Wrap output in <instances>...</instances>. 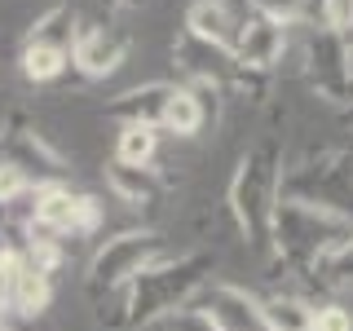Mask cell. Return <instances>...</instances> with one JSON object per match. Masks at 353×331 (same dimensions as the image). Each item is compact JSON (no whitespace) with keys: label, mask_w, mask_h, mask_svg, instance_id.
Listing matches in <instances>:
<instances>
[{"label":"cell","mask_w":353,"mask_h":331,"mask_svg":"<svg viewBox=\"0 0 353 331\" xmlns=\"http://www.w3.org/2000/svg\"><path fill=\"white\" fill-rule=\"evenodd\" d=\"M212 283V257L208 252H181V257H159L141 274L119 287L115 309L102 314V327L110 331H132L150 323H168L172 314H181L185 305H194L203 296V287Z\"/></svg>","instance_id":"6da1fadb"},{"label":"cell","mask_w":353,"mask_h":331,"mask_svg":"<svg viewBox=\"0 0 353 331\" xmlns=\"http://www.w3.org/2000/svg\"><path fill=\"white\" fill-rule=\"evenodd\" d=\"M349 234H353V212L345 203L314 199V194H292V199H279V208H274L270 248L279 252V261L287 270L314 274V265Z\"/></svg>","instance_id":"7a4b0ae2"},{"label":"cell","mask_w":353,"mask_h":331,"mask_svg":"<svg viewBox=\"0 0 353 331\" xmlns=\"http://www.w3.org/2000/svg\"><path fill=\"white\" fill-rule=\"evenodd\" d=\"M283 199V146L279 137L256 141L230 177V212H234L248 248H270L274 208Z\"/></svg>","instance_id":"3957f363"},{"label":"cell","mask_w":353,"mask_h":331,"mask_svg":"<svg viewBox=\"0 0 353 331\" xmlns=\"http://www.w3.org/2000/svg\"><path fill=\"white\" fill-rule=\"evenodd\" d=\"M159 257H168L159 230H150V225L124 230V234L106 239L102 248L93 252V261H88V287H93V292H119L132 274H141Z\"/></svg>","instance_id":"277c9868"},{"label":"cell","mask_w":353,"mask_h":331,"mask_svg":"<svg viewBox=\"0 0 353 331\" xmlns=\"http://www.w3.org/2000/svg\"><path fill=\"white\" fill-rule=\"evenodd\" d=\"M102 225V203L93 194L66 190L62 181L53 185H31V225L36 234L49 239H71V234H93Z\"/></svg>","instance_id":"5b68a950"},{"label":"cell","mask_w":353,"mask_h":331,"mask_svg":"<svg viewBox=\"0 0 353 331\" xmlns=\"http://www.w3.org/2000/svg\"><path fill=\"white\" fill-rule=\"evenodd\" d=\"M0 150H5V163H14L31 185H53L66 177V159L22 110H9V119L0 124Z\"/></svg>","instance_id":"8992f818"},{"label":"cell","mask_w":353,"mask_h":331,"mask_svg":"<svg viewBox=\"0 0 353 331\" xmlns=\"http://www.w3.org/2000/svg\"><path fill=\"white\" fill-rule=\"evenodd\" d=\"M305 71L314 88L331 102H349L353 97V49H349V36L331 27H314V36L305 44Z\"/></svg>","instance_id":"52a82bcc"},{"label":"cell","mask_w":353,"mask_h":331,"mask_svg":"<svg viewBox=\"0 0 353 331\" xmlns=\"http://www.w3.org/2000/svg\"><path fill=\"white\" fill-rule=\"evenodd\" d=\"M128 31L124 27H110V22H80L75 31V44H71V62L80 66V75L88 80H106L115 75L128 58Z\"/></svg>","instance_id":"ba28073f"},{"label":"cell","mask_w":353,"mask_h":331,"mask_svg":"<svg viewBox=\"0 0 353 331\" xmlns=\"http://www.w3.org/2000/svg\"><path fill=\"white\" fill-rule=\"evenodd\" d=\"M287 49V27L274 18H243L239 22V36H234V49H230V58H234V66H243V71H270L274 62L283 58Z\"/></svg>","instance_id":"9c48e42d"},{"label":"cell","mask_w":353,"mask_h":331,"mask_svg":"<svg viewBox=\"0 0 353 331\" xmlns=\"http://www.w3.org/2000/svg\"><path fill=\"white\" fill-rule=\"evenodd\" d=\"M194 305L208 309L225 331H270L265 318H261V296L243 292V287H234V283H208Z\"/></svg>","instance_id":"30bf717a"},{"label":"cell","mask_w":353,"mask_h":331,"mask_svg":"<svg viewBox=\"0 0 353 331\" xmlns=\"http://www.w3.org/2000/svg\"><path fill=\"white\" fill-rule=\"evenodd\" d=\"M185 31H190L194 40L230 53L234 49V36H239V18L225 0H194V5L185 9Z\"/></svg>","instance_id":"8fae6325"},{"label":"cell","mask_w":353,"mask_h":331,"mask_svg":"<svg viewBox=\"0 0 353 331\" xmlns=\"http://www.w3.org/2000/svg\"><path fill=\"white\" fill-rule=\"evenodd\" d=\"M106 185H110L115 199H124V203H132V208L154 203V199L168 190V181L159 177L154 163H119V159L106 163Z\"/></svg>","instance_id":"7c38bea8"},{"label":"cell","mask_w":353,"mask_h":331,"mask_svg":"<svg viewBox=\"0 0 353 331\" xmlns=\"http://www.w3.org/2000/svg\"><path fill=\"white\" fill-rule=\"evenodd\" d=\"M172 93H176V84H168V80L137 84V88H128V93H119L115 102H110V115H115L119 124H154L159 128L163 106H168Z\"/></svg>","instance_id":"4fadbf2b"},{"label":"cell","mask_w":353,"mask_h":331,"mask_svg":"<svg viewBox=\"0 0 353 331\" xmlns=\"http://www.w3.org/2000/svg\"><path fill=\"white\" fill-rule=\"evenodd\" d=\"M172 58L181 62V71L194 80V88H221V62H234L230 53H221V49H212V44L194 40L190 31L172 44Z\"/></svg>","instance_id":"5bb4252c"},{"label":"cell","mask_w":353,"mask_h":331,"mask_svg":"<svg viewBox=\"0 0 353 331\" xmlns=\"http://www.w3.org/2000/svg\"><path fill=\"white\" fill-rule=\"evenodd\" d=\"M22 252V248H18ZM53 305V274H44L36 270L31 261H22L18 265V274H14V292H9V309H14L18 318H40L44 309Z\"/></svg>","instance_id":"9a60e30c"},{"label":"cell","mask_w":353,"mask_h":331,"mask_svg":"<svg viewBox=\"0 0 353 331\" xmlns=\"http://www.w3.org/2000/svg\"><path fill=\"white\" fill-rule=\"evenodd\" d=\"M261 318L270 331H314V305L292 292L261 296Z\"/></svg>","instance_id":"2e32d148"},{"label":"cell","mask_w":353,"mask_h":331,"mask_svg":"<svg viewBox=\"0 0 353 331\" xmlns=\"http://www.w3.org/2000/svg\"><path fill=\"white\" fill-rule=\"evenodd\" d=\"M75 31H80V18H75V9H71V5H53V9H44V14L31 22L27 44H49V49L71 53Z\"/></svg>","instance_id":"e0dca14e"},{"label":"cell","mask_w":353,"mask_h":331,"mask_svg":"<svg viewBox=\"0 0 353 331\" xmlns=\"http://www.w3.org/2000/svg\"><path fill=\"white\" fill-rule=\"evenodd\" d=\"M203 119H208V110H203L194 88H176V93L168 97V106H163L159 128L172 132V137H194V132L203 128Z\"/></svg>","instance_id":"ac0fdd59"},{"label":"cell","mask_w":353,"mask_h":331,"mask_svg":"<svg viewBox=\"0 0 353 331\" xmlns=\"http://www.w3.org/2000/svg\"><path fill=\"white\" fill-rule=\"evenodd\" d=\"M159 150V128L154 124H124L115 137V159L119 163H154Z\"/></svg>","instance_id":"d6986e66"},{"label":"cell","mask_w":353,"mask_h":331,"mask_svg":"<svg viewBox=\"0 0 353 331\" xmlns=\"http://www.w3.org/2000/svg\"><path fill=\"white\" fill-rule=\"evenodd\" d=\"M314 279L323 287H331V292H353V234L345 243H336V248L314 265Z\"/></svg>","instance_id":"ffe728a7"},{"label":"cell","mask_w":353,"mask_h":331,"mask_svg":"<svg viewBox=\"0 0 353 331\" xmlns=\"http://www.w3.org/2000/svg\"><path fill=\"white\" fill-rule=\"evenodd\" d=\"M22 75H27L31 84H49L58 80V75L66 71V62H71V53L62 49H49V44H22Z\"/></svg>","instance_id":"44dd1931"},{"label":"cell","mask_w":353,"mask_h":331,"mask_svg":"<svg viewBox=\"0 0 353 331\" xmlns=\"http://www.w3.org/2000/svg\"><path fill=\"white\" fill-rule=\"evenodd\" d=\"M248 5L256 9L261 18H274V22H283V27H292V22H305L314 14L318 0H248Z\"/></svg>","instance_id":"7402d4cb"},{"label":"cell","mask_w":353,"mask_h":331,"mask_svg":"<svg viewBox=\"0 0 353 331\" xmlns=\"http://www.w3.org/2000/svg\"><path fill=\"white\" fill-rule=\"evenodd\" d=\"M163 327H168V331H225L212 314H208V309H199V305H185L181 314H172Z\"/></svg>","instance_id":"603a6c76"},{"label":"cell","mask_w":353,"mask_h":331,"mask_svg":"<svg viewBox=\"0 0 353 331\" xmlns=\"http://www.w3.org/2000/svg\"><path fill=\"white\" fill-rule=\"evenodd\" d=\"M318 18H323V27L349 36L353 31V0H318Z\"/></svg>","instance_id":"cb8c5ba5"},{"label":"cell","mask_w":353,"mask_h":331,"mask_svg":"<svg viewBox=\"0 0 353 331\" xmlns=\"http://www.w3.org/2000/svg\"><path fill=\"white\" fill-rule=\"evenodd\" d=\"M314 331H353V314L336 301L314 305Z\"/></svg>","instance_id":"d4e9b609"},{"label":"cell","mask_w":353,"mask_h":331,"mask_svg":"<svg viewBox=\"0 0 353 331\" xmlns=\"http://www.w3.org/2000/svg\"><path fill=\"white\" fill-rule=\"evenodd\" d=\"M22 194H31V181L14 168V163H0V208L22 199Z\"/></svg>","instance_id":"484cf974"},{"label":"cell","mask_w":353,"mask_h":331,"mask_svg":"<svg viewBox=\"0 0 353 331\" xmlns=\"http://www.w3.org/2000/svg\"><path fill=\"white\" fill-rule=\"evenodd\" d=\"M22 265L18 248H0V309H9V292H14V274Z\"/></svg>","instance_id":"4316f807"},{"label":"cell","mask_w":353,"mask_h":331,"mask_svg":"<svg viewBox=\"0 0 353 331\" xmlns=\"http://www.w3.org/2000/svg\"><path fill=\"white\" fill-rule=\"evenodd\" d=\"M225 5H230V9H243V5H248V0H225Z\"/></svg>","instance_id":"83f0119b"},{"label":"cell","mask_w":353,"mask_h":331,"mask_svg":"<svg viewBox=\"0 0 353 331\" xmlns=\"http://www.w3.org/2000/svg\"><path fill=\"white\" fill-rule=\"evenodd\" d=\"M110 5H141V0H110Z\"/></svg>","instance_id":"f1b7e54d"},{"label":"cell","mask_w":353,"mask_h":331,"mask_svg":"<svg viewBox=\"0 0 353 331\" xmlns=\"http://www.w3.org/2000/svg\"><path fill=\"white\" fill-rule=\"evenodd\" d=\"M345 119H349V124H353V102H349V106H345Z\"/></svg>","instance_id":"f546056e"},{"label":"cell","mask_w":353,"mask_h":331,"mask_svg":"<svg viewBox=\"0 0 353 331\" xmlns=\"http://www.w3.org/2000/svg\"><path fill=\"white\" fill-rule=\"evenodd\" d=\"M0 331H9V323H5V309H0Z\"/></svg>","instance_id":"4dcf8cb0"}]
</instances>
